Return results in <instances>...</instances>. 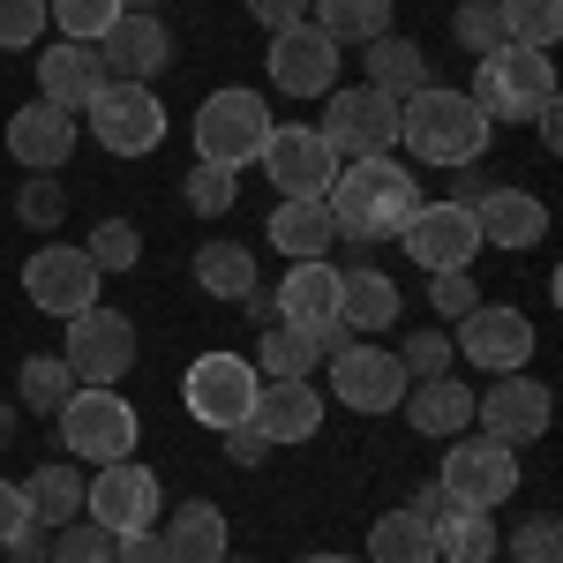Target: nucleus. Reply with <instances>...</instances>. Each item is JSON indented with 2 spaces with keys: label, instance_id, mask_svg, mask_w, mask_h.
Segmentation results:
<instances>
[{
  "label": "nucleus",
  "instance_id": "nucleus-22",
  "mask_svg": "<svg viewBox=\"0 0 563 563\" xmlns=\"http://www.w3.org/2000/svg\"><path fill=\"white\" fill-rule=\"evenodd\" d=\"M278 323H294V331H346V323H339V263L331 256L294 263V271L278 278Z\"/></svg>",
  "mask_w": 563,
  "mask_h": 563
},
{
  "label": "nucleus",
  "instance_id": "nucleus-15",
  "mask_svg": "<svg viewBox=\"0 0 563 563\" xmlns=\"http://www.w3.org/2000/svg\"><path fill=\"white\" fill-rule=\"evenodd\" d=\"M331 398L346 406V413H398V398H406V368H398V353L390 346H339L331 353Z\"/></svg>",
  "mask_w": 563,
  "mask_h": 563
},
{
  "label": "nucleus",
  "instance_id": "nucleus-28",
  "mask_svg": "<svg viewBox=\"0 0 563 563\" xmlns=\"http://www.w3.org/2000/svg\"><path fill=\"white\" fill-rule=\"evenodd\" d=\"M339 323H346L353 339L390 331V323H398V278L376 271V263H346V271H339Z\"/></svg>",
  "mask_w": 563,
  "mask_h": 563
},
{
  "label": "nucleus",
  "instance_id": "nucleus-21",
  "mask_svg": "<svg viewBox=\"0 0 563 563\" xmlns=\"http://www.w3.org/2000/svg\"><path fill=\"white\" fill-rule=\"evenodd\" d=\"M474 225H481V249H541L549 241V203L533 188H481L474 196Z\"/></svg>",
  "mask_w": 563,
  "mask_h": 563
},
{
  "label": "nucleus",
  "instance_id": "nucleus-50",
  "mask_svg": "<svg viewBox=\"0 0 563 563\" xmlns=\"http://www.w3.org/2000/svg\"><path fill=\"white\" fill-rule=\"evenodd\" d=\"M249 15H256L263 31L278 38V31H294V23H308V0H249Z\"/></svg>",
  "mask_w": 563,
  "mask_h": 563
},
{
  "label": "nucleus",
  "instance_id": "nucleus-10",
  "mask_svg": "<svg viewBox=\"0 0 563 563\" xmlns=\"http://www.w3.org/2000/svg\"><path fill=\"white\" fill-rule=\"evenodd\" d=\"M256 384H263V376H256L249 353H196L188 376H180V406H188L203 429H233V421H249Z\"/></svg>",
  "mask_w": 563,
  "mask_h": 563
},
{
  "label": "nucleus",
  "instance_id": "nucleus-58",
  "mask_svg": "<svg viewBox=\"0 0 563 563\" xmlns=\"http://www.w3.org/2000/svg\"><path fill=\"white\" fill-rule=\"evenodd\" d=\"M8 435H15V406H0V443H8Z\"/></svg>",
  "mask_w": 563,
  "mask_h": 563
},
{
  "label": "nucleus",
  "instance_id": "nucleus-49",
  "mask_svg": "<svg viewBox=\"0 0 563 563\" xmlns=\"http://www.w3.org/2000/svg\"><path fill=\"white\" fill-rule=\"evenodd\" d=\"M113 563H174V556H166V533L143 526V533H121L113 541Z\"/></svg>",
  "mask_w": 563,
  "mask_h": 563
},
{
  "label": "nucleus",
  "instance_id": "nucleus-4",
  "mask_svg": "<svg viewBox=\"0 0 563 563\" xmlns=\"http://www.w3.org/2000/svg\"><path fill=\"white\" fill-rule=\"evenodd\" d=\"M466 98L488 121H533L541 106H556V60L533 53V45H496L488 60H474Z\"/></svg>",
  "mask_w": 563,
  "mask_h": 563
},
{
  "label": "nucleus",
  "instance_id": "nucleus-41",
  "mask_svg": "<svg viewBox=\"0 0 563 563\" xmlns=\"http://www.w3.org/2000/svg\"><path fill=\"white\" fill-rule=\"evenodd\" d=\"M451 38L466 45L474 60H488V53L504 45V15H496V0H459V8H451Z\"/></svg>",
  "mask_w": 563,
  "mask_h": 563
},
{
  "label": "nucleus",
  "instance_id": "nucleus-34",
  "mask_svg": "<svg viewBox=\"0 0 563 563\" xmlns=\"http://www.w3.org/2000/svg\"><path fill=\"white\" fill-rule=\"evenodd\" d=\"M23 488V504H31V519L38 526H68V519H84V474L76 466H60V459H45L31 481H15Z\"/></svg>",
  "mask_w": 563,
  "mask_h": 563
},
{
  "label": "nucleus",
  "instance_id": "nucleus-1",
  "mask_svg": "<svg viewBox=\"0 0 563 563\" xmlns=\"http://www.w3.org/2000/svg\"><path fill=\"white\" fill-rule=\"evenodd\" d=\"M323 203H331V218H339V241H398V225L413 218V203H421V180H413V166H398V158H353V166H339L331 174V188H323Z\"/></svg>",
  "mask_w": 563,
  "mask_h": 563
},
{
  "label": "nucleus",
  "instance_id": "nucleus-52",
  "mask_svg": "<svg viewBox=\"0 0 563 563\" xmlns=\"http://www.w3.org/2000/svg\"><path fill=\"white\" fill-rule=\"evenodd\" d=\"M23 519H31V504H23V488H15V481H0V541H8V533H15Z\"/></svg>",
  "mask_w": 563,
  "mask_h": 563
},
{
  "label": "nucleus",
  "instance_id": "nucleus-59",
  "mask_svg": "<svg viewBox=\"0 0 563 563\" xmlns=\"http://www.w3.org/2000/svg\"><path fill=\"white\" fill-rule=\"evenodd\" d=\"M301 563H361V556H301Z\"/></svg>",
  "mask_w": 563,
  "mask_h": 563
},
{
  "label": "nucleus",
  "instance_id": "nucleus-39",
  "mask_svg": "<svg viewBox=\"0 0 563 563\" xmlns=\"http://www.w3.org/2000/svg\"><path fill=\"white\" fill-rule=\"evenodd\" d=\"M84 256L98 263L106 278H113V271H135V263H143V233H135L129 218H98L90 241H84Z\"/></svg>",
  "mask_w": 563,
  "mask_h": 563
},
{
  "label": "nucleus",
  "instance_id": "nucleus-8",
  "mask_svg": "<svg viewBox=\"0 0 563 563\" xmlns=\"http://www.w3.org/2000/svg\"><path fill=\"white\" fill-rule=\"evenodd\" d=\"M316 135L331 143V158H384V151H398V98L368 84H339Z\"/></svg>",
  "mask_w": 563,
  "mask_h": 563
},
{
  "label": "nucleus",
  "instance_id": "nucleus-48",
  "mask_svg": "<svg viewBox=\"0 0 563 563\" xmlns=\"http://www.w3.org/2000/svg\"><path fill=\"white\" fill-rule=\"evenodd\" d=\"M45 549H53V526H38V519H23L8 541H0V556H8V563H45Z\"/></svg>",
  "mask_w": 563,
  "mask_h": 563
},
{
  "label": "nucleus",
  "instance_id": "nucleus-18",
  "mask_svg": "<svg viewBox=\"0 0 563 563\" xmlns=\"http://www.w3.org/2000/svg\"><path fill=\"white\" fill-rule=\"evenodd\" d=\"M263 68H271V84L286 90V98H331L339 90V45L323 38L316 23H294V31L271 38Z\"/></svg>",
  "mask_w": 563,
  "mask_h": 563
},
{
  "label": "nucleus",
  "instance_id": "nucleus-46",
  "mask_svg": "<svg viewBox=\"0 0 563 563\" xmlns=\"http://www.w3.org/2000/svg\"><path fill=\"white\" fill-rule=\"evenodd\" d=\"M429 301L443 323H466L481 308V286H474V271H429Z\"/></svg>",
  "mask_w": 563,
  "mask_h": 563
},
{
  "label": "nucleus",
  "instance_id": "nucleus-27",
  "mask_svg": "<svg viewBox=\"0 0 563 563\" xmlns=\"http://www.w3.org/2000/svg\"><path fill=\"white\" fill-rule=\"evenodd\" d=\"M406 421L413 435H435V443H451V435L474 429V390L459 384V376H421V384H406Z\"/></svg>",
  "mask_w": 563,
  "mask_h": 563
},
{
  "label": "nucleus",
  "instance_id": "nucleus-55",
  "mask_svg": "<svg viewBox=\"0 0 563 563\" xmlns=\"http://www.w3.org/2000/svg\"><path fill=\"white\" fill-rule=\"evenodd\" d=\"M249 316H256V323H278V286H256V294H249Z\"/></svg>",
  "mask_w": 563,
  "mask_h": 563
},
{
  "label": "nucleus",
  "instance_id": "nucleus-14",
  "mask_svg": "<svg viewBox=\"0 0 563 563\" xmlns=\"http://www.w3.org/2000/svg\"><path fill=\"white\" fill-rule=\"evenodd\" d=\"M98 263L84 256V249H68V241H38L31 249V263H23V294H31V308H45V316H76V308L98 301Z\"/></svg>",
  "mask_w": 563,
  "mask_h": 563
},
{
  "label": "nucleus",
  "instance_id": "nucleus-2",
  "mask_svg": "<svg viewBox=\"0 0 563 563\" xmlns=\"http://www.w3.org/2000/svg\"><path fill=\"white\" fill-rule=\"evenodd\" d=\"M488 135H496V121L481 113L466 90H413V98H398V143L421 158V166H481V151H488Z\"/></svg>",
  "mask_w": 563,
  "mask_h": 563
},
{
  "label": "nucleus",
  "instance_id": "nucleus-60",
  "mask_svg": "<svg viewBox=\"0 0 563 563\" xmlns=\"http://www.w3.org/2000/svg\"><path fill=\"white\" fill-rule=\"evenodd\" d=\"M225 563H233V556H225ZM241 563H249V556H241Z\"/></svg>",
  "mask_w": 563,
  "mask_h": 563
},
{
  "label": "nucleus",
  "instance_id": "nucleus-45",
  "mask_svg": "<svg viewBox=\"0 0 563 563\" xmlns=\"http://www.w3.org/2000/svg\"><path fill=\"white\" fill-rule=\"evenodd\" d=\"M15 218H23V225H60V218H68V188H60V180L53 174H31L23 180V188H15Z\"/></svg>",
  "mask_w": 563,
  "mask_h": 563
},
{
  "label": "nucleus",
  "instance_id": "nucleus-31",
  "mask_svg": "<svg viewBox=\"0 0 563 563\" xmlns=\"http://www.w3.org/2000/svg\"><path fill=\"white\" fill-rule=\"evenodd\" d=\"M429 533H435V563H496V556H504L496 511H459V504H451Z\"/></svg>",
  "mask_w": 563,
  "mask_h": 563
},
{
  "label": "nucleus",
  "instance_id": "nucleus-56",
  "mask_svg": "<svg viewBox=\"0 0 563 563\" xmlns=\"http://www.w3.org/2000/svg\"><path fill=\"white\" fill-rule=\"evenodd\" d=\"M533 129H541L549 151H556V143H563V113H556V106H541V113H533Z\"/></svg>",
  "mask_w": 563,
  "mask_h": 563
},
{
  "label": "nucleus",
  "instance_id": "nucleus-29",
  "mask_svg": "<svg viewBox=\"0 0 563 563\" xmlns=\"http://www.w3.org/2000/svg\"><path fill=\"white\" fill-rule=\"evenodd\" d=\"M166 533V556L174 563H225V511H218L211 496H188V504H174V519L158 526Z\"/></svg>",
  "mask_w": 563,
  "mask_h": 563
},
{
  "label": "nucleus",
  "instance_id": "nucleus-25",
  "mask_svg": "<svg viewBox=\"0 0 563 563\" xmlns=\"http://www.w3.org/2000/svg\"><path fill=\"white\" fill-rule=\"evenodd\" d=\"M106 90V68H98V45H45L38 53V98L60 106V113H84L90 98Z\"/></svg>",
  "mask_w": 563,
  "mask_h": 563
},
{
  "label": "nucleus",
  "instance_id": "nucleus-32",
  "mask_svg": "<svg viewBox=\"0 0 563 563\" xmlns=\"http://www.w3.org/2000/svg\"><path fill=\"white\" fill-rule=\"evenodd\" d=\"M308 23L346 53V45L390 38V0H308Z\"/></svg>",
  "mask_w": 563,
  "mask_h": 563
},
{
  "label": "nucleus",
  "instance_id": "nucleus-3",
  "mask_svg": "<svg viewBox=\"0 0 563 563\" xmlns=\"http://www.w3.org/2000/svg\"><path fill=\"white\" fill-rule=\"evenodd\" d=\"M60 421V443H68V459H84V466H113V459H135V406L121 398V384H76L68 390V406L53 413Z\"/></svg>",
  "mask_w": 563,
  "mask_h": 563
},
{
  "label": "nucleus",
  "instance_id": "nucleus-30",
  "mask_svg": "<svg viewBox=\"0 0 563 563\" xmlns=\"http://www.w3.org/2000/svg\"><path fill=\"white\" fill-rule=\"evenodd\" d=\"M361 60H368V90H384V98H413V90H429V45L413 38H368L361 45Z\"/></svg>",
  "mask_w": 563,
  "mask_h": 563
},
{
  "label": "nucleus",
  "instance_id": "nucleus-33",
  "mask_svg": "<svg viewBox=\"0 0 563 563\" xmlns=\"http://www.w3.org/2000/svg\"><path fill=\"white\" fill-rule=\"evenodd\" d=\"M196 286H203L211 301H249L263 278H256V256H249L241 241H203V249H196Z\"/></svg>",
  "mask_w": 563,
  "mask_h": 563
},
{
  "label": "nucleus",
  "instance_id": "nucleus-19",
  "mask_svg": "<svg viewBox=\"0 0 563 563\" xmlns=\"http://www.w3.org/2000/svg\"><path fill=\"white\" fill-rule=\"evenodd\" d=\"M98 68H106V84H151L174 68V31L158 15H121L98 38Z\"/></svg>",
  "mask_w": 563,
  "mask_h": 563
},
{
  "label": "nucleus",
  "instance_id": "nucleus-13",
  "mask_svg": "<svg viewBox=\"0 0 563 563\" xmlns=\"http://www.w3.org/2000/svg\"><path fill=\"white\" fill-rule=\"evenodd\" d=\"M84 519L106 526L113 541H121V533H143V526H158V474L135 466V459L98 466V481H84Z\"/></svg>",
  "mask_w": 563,
  "mask_h": 563
},
{
  "label": "nucleus",
  "instance_id": "nucleus-36",
  "mask_svg": "<svg viewBox=\"0 0 563 563\" xmlns=\"http://www.w3.org/2000/svg\"><path fill=\"white\" fill-rule=\"evenodd\" d=\"M68 390H76L68 361H60V353H31V361H23V376H15V406H23V413H60V406H68Z\"/></svg>",
  "mask_w": 563,
  "mask_h": 563
},
{
  "label": "nucleus",
  "instance_id": "nucleus-35",
  "mask_svg": "<svg viewBox=\"0 0 563 563\" xmlns=\"http://www.w3.org/2000/svg\"><path fill=\"white\" fill-rule=\"evenodd\" d=\"M361 563H435L429 519H413V511H384V519L368 526V556H361Z\"/></svg>",
  "mask_w": 563,
  "mask_h": 563
},
{
  "label": "nucleus",
  "instance_id": "nucleus-26",
  "mask_svg": "<svg viewBox=\"0 0 563 563\" xmlns=\"http://www.w3.org/2000/svg\"><path fill=\"white\" fill-rule=\"evenodd\" d=\"M339 346H346V331H294V323H263L256 376H263V384H278V376H316Z\"/></svg>",
  "mask_w": 563,
  "mask_h": 563
},
{
  "label": "nucleus",
  "instance_id": "nucleus-47",
  "mask_svg": "<svg viewBox=\"0 0 563 563\" xmlns=\"http://www.w3.org/2000/svg\"><path fill=\"white\" fill-rule=\"evenodd\" d=\"M45 38V0H0V53H31Z\"/></svg>",
  "mask_w": 563,
  "mask_h": 563
},
{
  "label": "nucleus",
  "instance_id": "nucleus-44",
  "mask_svg": "<svg viewBox=\"0 0 563 563\" xmlns=\"http://www.w3.org/2000/svg\"><path fill=\"white\" fill-rule=\"evenodd\" d=\"M45 563H113V533L90 519H68L53 526V549H45Z\"/></svg>",
  "mask_w": 563,
  "mask_h": 563
},
{
  "label": "nucleus",
  "instance_id": "nucleus-6",
  "mask_svg": "<svg viewBox=\"0 0 563 563\" xmlns=\"http://www.w3.org/2000/svg\"><path fill=\"white\" fill-rule=\"evenodd\" d=\"M435 488L459 511H504L519 496V451L496 443V435H451V451L435 466Z\"/></svg>",
  "mask_w": 563,
  "mask_h": 563
},
{
  "label": "nucleus",
  "instance_id": "nucleus-23",
  "mask_svg": "<svg viewBox=\"0 0 563 563\" xmlns=\"http://www.w3.org/2000/svg\"><path fill=\"white\" fill-rule=\"evenodd\" d=\"M263 233H271V249H278L286 263H316V256L339 249V218H331L323 196H278Z\"/></svg>",
  "mask_w": 563,
  "mask_h": 563
},
{
  "label": "nucleus",
  "instance_id": "nucleus-20",
  "mask_svg": "<svg viewBox=\"0 0 563 563\" xmlns=\"http://www.w3.org/2000/svg\"><path fill=\"white\" fill-rule=\"evenodd\" d=\"M249 429L278 451V443H308L323 429V390L308 376H278V384H256V406H249Z\"/></svg>",
  "mask_w": 563,
  "mask_h": 563
},
{
  "label": "nucleus",
  "instance_id": "nucleus-38",
  "mask_svg": "<svg viewBox=\"0 0 563 563\" xmlns=\"http://www.w3.org/2000/svg\"><path fill=\"white\" fill-rule=\"evenodd\" d=\"M233 196H241V180L225 174V166H203V158H196V166L180 174V203H188L196 218H211V225L233 211Z\"/></svg>",
  "mask_w": 563,
  "mask_h": 563
},
{
  "label": "nucleus",
  "instance_id": "nucleus-17",
  "mask_svg": "<svg viewBox=\"0 0 563 563\" xmlns=\"http://www.w3.org/2000/svg\"><path fill=\"white\" fill-rule=\"evenodd\" d=\"M256 166L271 174V188H278V196H323V188H331V174H339L331 143L308 129V121H278Z\"/></svg>",
  "mask_w": 563,
  "mask_h": 563
},
{
  "label": "nucleus",
  "instance_id": "nucleus-42",
  "mask_svg": "<svg viewBox=\"0 0 563 563\" xmlns=\"http://www.w3.org/2000/svg\"><path fill=\"white\" fill-rule=\"evenodd\" d=\"M398 368H406V384H421V376H451V361H459V346L443 339V331H406L398 339Z\"/></svg>",
  "mask_w": 563,
  "mask_h": 563
},
{
  "label": "nucleus",
  "instance_id": "nucleus-24",
  "mask_svg": "<svg viewBox=\"0 0 563 563\" xmlns=\"http://www.w3.org/2000/svg\"><path fill=\"white\" fill-rule=\"evenodd\" d=\"M8 151H15V166H31V174H53V166H68V151H76V113H60V106H15V121H8Z\"/></svg>",
  "mask_w": 563,
  "mask_h": 563
},
{
  "label": "nucleus",
  "instance_id": "nucleus-5",
  "mask_svg": "<svg viewBox=\"0 0 563 563\" xmlns=\"http://www.w3.org/2000/svg\"><path fill=\"white\" fill-rule=\"evenodd\" d=\"M271 129H278V121H271V106H263L256 90H211V98H203V106H196V158H203V166H225V174H241V166H256L263 158V143H271Z\"/></svg>",
  "mask_w": 563,
  "mask_h": 563
},
{
  "label": "nucleus",
  "instance_id": "nucleus-53",
  "mask_svg": "<svg viewBox=\"0 0 563 563\" xmlns=\"http://www.w3.org/2000/svg\"><path fill=\"white\" fill-rule=\"evenodd\" d=\"M406 511H413V519H429V526H435V519H443V511H451V504H443V488H435V481H421Z\"/></svg>",
  "mask_w": 563,
  "mask_h": 563
},
{
  "label": "nucleus",
  "instance_id": "nucleus-12",
  "mask_svg": "<svg viewBox=\"0 0 563 563\" xmlns=\"http://www.w3.org/2000/svg\"><path fill=\"white\" fill-rule=\"evenodd\" d=\"M474 421L481 435H496V443H533V435H549V421H556V390L541 384V376H526V368H511V376H496L488 390H474Z\"/></svg>",
  "mask_w": 563,
  "mask_h": 563
},
{
  "label": "nucleus",
  "instance_id": "nucleus-11",
  "mask_svg": "<svg viewBox=\"0 0 563 563\" xmlns=\"http://www.w3.org/2000/svg\"><path fill=\"white\" fill-rule=\"evenodd\" d=\"M398 249L421 263V271H474L481 256V225H474V203H413V218L398 225Z\"/></svg>",
  "mask_w": 563,
  "mask_h": 563
},
{
  "label": "nucleus",
  "instance_id": "nucleus-16",
  "mask_svg": "<svg viewBox=\"0 0 563 563\" xmlns=\"http://www.w3.org/2000/svg\"><path fill=\"white\" fill-rule=\"evenodd\" d=\"M451 346L466 353L474 368H488V376H511V368H526V353H533V316L511 301H481L466 323H459V339Z\"/></svg>",
  "mask_w": 563,
  "mask_h": 563
},
{
  "label": "nucleus",
  "instance_id": "nucleus-57",
  "mask_svg": "<svg viewBox=\"0 0 563 563\" xmlns=\"http://www.w3.org/2000/svg\"><path fill=\"white\" fill-rule=\"evenodd\" d=\"M121 15H158V0H121Z\"/></svg>",
  "mask_w": 563,
  "mask_h": 563
},
{
  "label": "nucleus",
  "instance_id": "nucleus-7",
  "mask_svg": "<svg viewBox=\"0 0 563 563\" xmlns=\"http://www.w3.org/2000/svg\"><path fill=\"white\" fill-rule=\"evenodd\" d=\"M60 361H68V376L76 384H121L135 368V323L121 308L90 301L68 316V331H60Z\"/></svg>",
  "mask_w": 563,
  "mask_h": 563
},
{
  "label": "nucleus",
  "instance_id": "nucleus-43",
  "mask_svg": "<svg viewBox=\"0 0 563 563\" xmlns=\"http://www.w3.org/2000/svg\"><path fill=\"white\" fill-rule=\"evenodd\" d=\"M504 549H511V563H563V519L556 511H526Z\"/></svg>",
  "mask_w": 563,
  "mask_h": 563
},
{
  "label": "nucleus",
  "instance_id": "nucleus-40",
  "mask_svg": "<svg viewBox=\"0 0 563 563\" xmlns=\"http://www.w3.org/2000/svg\"><path fill=\"white\" fill-rule=\"evenodd\" d=\"M45 23H60L76 45H98L121 23V0H45Z\"/></svg>",
  "mask_w": 563,
  "mask_h": 563
},
{
  "label": "nucleus",
  "instance_id": "nucleus-54",
  "mask_svg": "<svg viewBox=\"0 0 563 563\" xmlns=\"http://www.w3.org/2000/svg\"><path fill=\"white\" fill-rule=\"evenodd\" d=\"M481 188H496V180H481V166H451V203H474Z\"/></svg>",
  "mask_w": 563,
  "mask_h": 563
},
{
  "label": "nucleus",
  "instance_id": "nucleus-37",
  "mask_svg": "<svg viewBox=\"0 0 563 563\" xmlns=\"http://www.w3.org/2000/svg\"><path fill=\"white\" fill-rule=\"evenodd\" d=\"M496 15H504V45L549 53L563 38V0H496Z\"/></svg>",
  "mask_w": 563,
  "mask_h": 563
},
{
  "label": "nucleus",
  "instance_id": "nucleus-9",
  "mask_svg": "<svg viewBox=\"0 0 563 563\" xmlns=\"http://www.w3.org/2000/svg\"><path fill=\"white\" fill-rule=\"evenodd\" d=\"M84 121L98 135V151H113V158H151L166 143V106L151 84H106L84 106Z\"/></svg>",
  "mask_w": 563,
  "mask_h": 563
},
{
  "label": "nucleus",
  "instance_id": "nucleus-51",
  "mask_svg": "<svg viewBox=\"0 0 563 563\" xmlns=\"http://www.w3.org/2000/svg\"><path fill=\"white\" fill-rule=\"evenodd\" d=\"M218 435H225V459H233V466H263V459H271V443H263L249 421H233V429H218Z\"/></svg>",
  "mask_w": 563,
  "mask_h": 563
}]
</instances>
